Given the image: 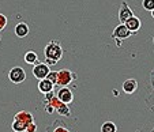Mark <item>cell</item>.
<instances>
[{
	"label": "cell",
	"mask_w": 154,
	"mask_h": 132,
	"mask_svg": "<svg viewBox=\"0 0 154 132\" xmlns=\"http://www.w3.org/2000/svg\"><path fill=\"white\" fill-rule=\"evenodd\" d=\"M47 79L51 80V82H52L53 85L56 86V82H57V71H49V74H48Z\"/></svg>",
	"instance_id": "d6986e66"
},
{
	"label": "cell",
	"mask_w": 154,
	"mask_h": 132,
	"mask_svg": "<svg viewBox=\"0 0 154 132\" xmlns=\"http://www.w3.org/2000/svg\"><path fill=\"white\" fill-rule=\"evenodd\" d=\"M44 102L49 104V105L57 112L59 115L63 116V117H71V110H70V108H68V105L67 104H64V102H61V101L56 97V94H55V97H52L51 100H45Z\"/></svg>",
	"instance_id": "3957f363"
},
{
	"label": "cell",
	"mask_w": 154,
	"mask_h": 132,
	"mask_svg": "<svg viewBox=\"0 0 154 132\" xmlns=\"http://www.w3.org/2000/svg\"><path fill=\"white\" fill-rule=\"evenodd\" d=\"M146 105L149 106V109H150L151 112H154V94H151V95L147 97V100H146Z\"/></svg>",
	"instance_id": "ffe728a7"
},
{
	"label": "cell",
	"mask_w": 154,
	"mask_h": 132,
	"mask_svg": "<svg viewBox=\"0 0 154 132\" xmlns=\"http://www.w3.org/2000/svg\"><path fill=\"white\" fill-rule=\"evenodd\" d=\"M26 127L27 125L25 123H22V121L15 120V118H14L11 128H12V131H14V132H26Z\"/></svg>",
	"instance_id": "2e32d148"
},
{
	"label": "cell",
	"mask_w": 154,
	"mask_h": 132,
	"mask_svg": "<svg viewBox=\"0 0 154 132\" xmlns=\"http://www.w3.org/2000/svg\"><path fill=\"white\" fill-rule=\"evenodd\" d=\"M134 16V11L131 10V7L127 4V2H123L119 10V22L120 23H125L128 18Z\"/></svg>",
	"instance_id": "ba28073f"
},
{
	"label": "cell",
	"mask_w": 154,
	"mask_h": 132,
	"mask_svg": "<svg viewBox=\"0 0 154 132\" xmlns=\"http://www.w3.org/2000/svg\"><path fill=\"white\" fill-rule=\"evenodd\" d=\"M76 78H78L76 74L72 72V71L67 70V68L60 70V71H57V82H56V86H57V87H67Z\"/></svg>",
	"instance_id": "7a4b0ae2"
},
{
	"label": "cell",
	"mask_w": 154,
	"mask_h": 132,
	"mask_svg": "<svg viewBox=\"0 0 154 132\" xmlns=\"http://www.w3.org/2000/svg\"><path fill=\"white\" fill-rule=\"evenodd\" d=\"M7 26V16L4 14H0V32Z\"/></svg>",
	"instance_id": "44dd1931"
},
{
	"label": "cell",
	"mask_w": 154,
	"mask_h": 132,
	"mask_svg": "<svg viewBox=\"0 0 154 132\" xmlns=\"http://www.w3.org/2000/svg\"><path fill=\"white\" fill-rule=\"evenodd\" d=\"M14 118H15V120L22 121V123H25L26 125L34 121V117H33V115L30 113V112H27V110H19L17 115L14 116Z\"/></svg>",
	"instance_id": "8fae6325"
},
{
	"label": "cell",
	"mask_w": 154,
	"mask_h": 132,
	"mask_svg": "<svg viewBox=\"0 0 154 132\" xmlns=\"http://www.w3.org/2000/svg\"><path fill=\"white\" fill-rule=\"evenodd\" d=\"M142 6L146 11H153L154 10V0H143Z\"/></svg>",
	"instance_id": "ac0fdd59"
},
{
	"label": "cell",
	"mask_w": 154,
	"mask_h": 132,
	"mask_svg": "<svg viewBox=\"0 0 154 132\" xmlns=\"http://www.w3.org/2000/svg\"><path fill=\"white\" fill-rule=\"evenodd\" d=\"M151 83H153V86H154V71L151 72Z\"/></svg>",
	"instance_id": "d4e9b609"
},
{
	"label": "cell",
	"mask_w": 154,
	"mask_h": 132,
	"mask_svg": "<svg viewBox=\"0 0 154 132\" xmlns=\"http://www.w3.org/2000/svg\"><path fill=\"white\" fill-rule=\"evenodd\" d=\"M131 35H132V33L130 32V30L127 29V26H125L124 23H120L117 25L116 27H115L113 33H112V37H113V40H127L130 38Z\"/></svg>",
	"instance_id": "8992f818"
},
{
	"label": "cell",
	"mask_w": 154,
	"mask_h": 132,
	"mask_svg": "<svg viewBox=\"0 0 154 132\" xmlns=\"http://www.w3.org/2000/svg\"><path fill=\"white\" fill-rule=\"evenodd\" d=\"M14 33L18 38H25L29 34V26H27L26 22H19V23L15 25L14 27Z\"/></svg>",
	"instance_id": "30bf717a"
},
{
	"label": "cell",
	"mask_w": 154,
	"mask_h": 132,
	"mask_svg": "<svg viewBox=\"0 0 154 132\" xmlns=\"http://www.w3.org/2000/svg\"><path fill=\"white\" fill-rule=\"evenodd\" d=\"M37 131V124L33 121V123H30V124H27V127H26V132H35Z\"/></svg>",
	"instance_id": "7402d4cb"
},
{
	"label": "cell",
	"mask_w": 154,
	"mask_h": 132,
	"mask_svg": "<svg viewBox=\"0 0 154 132\" xmlns=\"http://www.w3.org/2000/svg\"><path fill=\"white\" fill-rule=\"evenodd\" d=\"M48 132H52V131H48Z\"/></svg>",
	"instance_id": "83f0119b"
},
{
	"label": "cell",
	"mask_w": 154,
	"mask_h": 132,
	"mask_svg": "<svg viewBox=\"0 0 154 132\" xmlns=\"http://www.w3.org/2000/svg\"><path fill=\"white\" fill-rule=\"evenodd\" d=\"M137 88H138V82L135 79H132V78L127 79L123 83V91L125 94H134L137 91Z\"/></svg>",
	"instance_id": "4fadbf2b"
},
{
	"label": "cell",
	"mask_w": 154,
	"mask_h": 132,
	"mask_svg": "<svg viewBox=\"0 0 154 132\" xmlns=\"http://www.w3.org/2000/svg\"><path fill=\"white\" fill-rule=\"evenodd\" d=\"M115 41H116V46H117V48L122 46V41H120V40H115Z\"/></svg>",
	"instance_id": "cb8c5ba5"
},
{
	"label": "cell",
	"mask_w": 154,
	"mask_h": 132,
	"mask_svg": "<svg viewBox=\"0 0 154 132\" xmlns=\"http://www.w3.org/2000/svg\"><path fill=\"white\" fill-rule=\"evenodd\" d=\"M113 95H119V91H117V90H113Z\"/></svg>",
	"instance_id": "484cf974"
},
{
	"label": "cell",
	"mask_w": 154,
	"mask_h": 132,
	"mask_svg": "<svg viewBox=\"0 0 154 132\" xmlns=\"http://www.w3.org/2000/svg\"><path fill=\"white\" fill-rule=\"evenodd\" d=\"M23 60H25V63H27V64H35V63H38V56L35 52L29 50V52L25 53Z\"/></svg>",
	"instance_id": "9a60e30c"
},
{
	"label": "cell",
	"mask_w": 154,
	"mask_h": 132,
	"mask_svg": "<svg viewBox=\"0 0 154 132\" xmlns=\"http://www.w3.org/2000/svg\"><path fill=\"white\" fill-rule=\"evenodd\" d=\"M153 132H154V128H153Z\"/></svg>",
	"instance_id": "f1b7e54d"
},
{
	"label": "cell",
	"mask_w": 154,
	"mask_h": 132,
	"mask_svg": "<svg viewBox=\"0 0 154 132\" xmlns=\"http://www.w3.org/2000/svg\"><path fill=\"white\" fill-rule=\"evenodd\" d=\"M44 95H45V100H51L52 97H55V93H53V91H49V93L44 94Z\"/></svg>",
	"instance_id": "603a6c76"
},
{
	"label": "cell",
	"mask_w": 154,
	"mask_h": 132,
	"mask_svg": "<svg viewBox=\"0 0 154 132\" xmlns=\"http://www.w3.org/2000/svg\"><path fill=\"white\" fill-rule=\"evenodd\" d=\"M47 131H52V132H71L70 128H68L67 125L64 123H61V121H56L55 124H53L51 128H48Z\"/></svg>",
	"instance_id": "5bb4252c"
},
{
	"label": "cell",
	"mask_w": 154,
	"mask_h": 132,
	"mask_svg": "<svg viewBox=\"0 0 154 132\" xmlns=\"http://www.w3.org/2000/svg\"><path fill=\"white\" fill-rule=\"evenodd\" d=\"M44 55H45V60H47L45 63L48 65H55L63 57V48H61L60 41L52 40L48 42L47 46L44 48Z\"/></svg>",
	"instance_id": "6da1fadb"
},
{
	"label": "cell",
	"mask_w": 154,
	"mask_h": 132,
	"mask_svg": "<svg viewBox=\"0 0 154 132\" xmlns=\"http://www.w3.org/2000/svg\"><path fill=\"white\" fill-rule=\"evenodd\" d=\"M125 26H127V29L130 30L132 34H135L137 32H139V29H140V26H142V23H140V19L138 16H131V18H128L127 21H125Z\"/></svg>",
	"instance_id": "9c48e42d"
},
{
	"label": "cell",
	"mask_w": 154,
	"mask_h": 132,
	"mask_svg": "<svg viewBox=\"0 0 154 132\" xmlns=\"http://www.w3.org/2000/svg\"><path fill=\"white\" fill-rule=\"evenodd\" d=\"M53 87H55V85H53L51 80H48L47 78H45V79L38 80L37 88H38V91H40V93L47 94V93H49V91H53Z\"/></svg>",
	"instance_id": "7c38bea8"
},
{
	"label": "cell",
	"mask_w": 154,
	"mask_h": 132,
	"mask_svg": "<svg viewBox=\"0 0 154 132\" xmlns=\"http://www.w3.org/2000/svg\"><path fill=\"white\" fill-rule=\"evenodd\" d=\"M56 97H57L61 102L70 105L74 101V93L70 87H60L57 90V93H56Z\"/></svg>",
	"instance_id": "52a82bcc"
},
{
	"label": "cell",
	"mask_w": 154,
	"mask_h": 132,
	"mask_svg": "<svg viewBox=\"0 0 154 132\" xmlns=\"http://www.w3.org/2000/svg\"><path fill=\"white\" fill-rule=\"evenodd\" d=\"M101 132H117V127L113 121H105L101 125Z\"/></svg>",
	"instance_id": "e0dca14e"
},
{
	"label": "cell",
	"mask_w": 154,
	"mask_h": 132,
	"mask_svg": "<svg viewBox=\"0 0 154 132\" xmlns=\"http://www.w3.org/2000/svg\"><path fill=\"white\" fill-rule=\"evenodd\" d=\"M49 65L47 64V63H35L34 67H33V76L35 78V79L41 80V79H45V78L48 76V74H49Z\"/></svg>",
	"instance_id": "5b68a950"
},
{
	"label": "cell",
	"mask_w": 154,
	"mask_h": 132,
	"mask_svg": "<svg viewBox=\"0 0 154 132\" xmlns=\"http://www.w3.org/2000/svg\"><path fill=\"white\" fill-rule=\"evenodd\" d=\"M8 79L15 85H19V83L26 80V72L22 67H14L8 72Z\"/></svg>",
	"instance_id": "277c9868"
},
{
	"label": "cell",
	"mask_w": 154,
	"mask_h": 132,
	"mask_svg": "<svg viewBox=\"0 0 154 132\" xmlns=\"http://www.w3.org/2000/svg\"><path fill=\"white\" fill-rule=\"evenodd\" d=\"M153 42H154V38H153Z\"/></svg>",
	"instance_id": "f546056e"
},
{
	"label": "cell",
	"mask_w": 154,
	"mask_h": 132,
	"mask_svg": "<svg viewBox=\"0 0 154 132\" xmlns=\"http://www.w3.org/2000/svg\"><path fill=\"white\" fill-rule=\"evenodd\" d=\"M150 15H151V18L154 19V10H153V11H150Z\"/></svg>",
	"instance_id": "4316f807"
}]
</instances>
